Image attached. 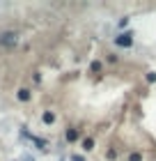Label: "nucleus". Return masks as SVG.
<instances>
[{
  "mask_svg": "<svg viewBox=\"0 0 156 161\" xmlns=\"http://www.w3.org/2000/svg\"><path fill=\"white\" fill-rule=\"evenodd\" d=\"M19 44V35L14 32V30H7L0 35V46H5V48H14Z\"/></svg>",
  "mask_w": 156,
  "mask_h": 161,
  "instance_id": "nucleus-1",
  "label": "nucleus"
},
{
  "mask_svg": "<svg viewBox=\"0 0 156 161\" xmlns=\"http://www.w3.org/2000/svg\"><path fill=\"white\" fill-rule=\"evenodd\" d=\"M115 44H117V46L129 48L131 44H133V35H131V32H122V35H117V37H115Z\"/></svg>",
  "mask_w": 156,
  "mask_h": 161,
  "instance_id": "nucleus-2",
  "label": "nucleus"
},
{
  "mask_svg": "<svg viewBox=\"0 0 156 161\" xmlns=\"http://www.w3.org/2000/svg\"><path fill=\"white\" fill-rule=\"evenodd\" d=\"M16 97H19V101H30V90H25V87H23V90H19Z\"/></svg>",
  "mask_w": 156,
  "mask_h": 161,
  "instance_id": "nucleus-3",
  "label": "nucleus"
},
{
  "mask_svg": "<svg viewBox=\"0 0 156 161\" xmlns=\"http://www.w3.org/2000/svg\"><path fill=\"white\" fill-rule=\"evenodd\" d=\"M41 120H44V124H53V122H55V115L51 113V111H46V113H44V118H41Z\"/></svg>",
  "mask_w": 156,
  "mask_h": 161,
  "instance_id": "nucleus-4",
  "label": "nucleus"
},
{
  "mask_svg": "<svg viewBox=\"0 0 156 161\" xmlns=\"http://www.w3.org/2000/svg\"><path fill=\"white\" fill-rule=\"evenodd\" d=\"M76 138H78V131L76 129H67V141L71 143V141H76Z\"/></svg>",
  "mask_w": 156,
  "mask_h": 161,
  "instance_id": "nucleus-5",
  "label": "nucleus"
},
{
  "mask_svg": "<svg viewBox=\"0 0 156 161\" xmlns=\"http://www.w3.org/2000/svg\"><path fill=\"white\" fill-rule=\"evenodd\" d=\"M92 145H94L92 138H85V141H83V150H92Z\"/></svg>",
  "mask_w": 156,
  "mask_h": 161,
  "instance_id": "nucleus-6",
  "label": "nucleus"
},
{
  "mask_svg": "<svg viewBox=\"0 0 156 161\" xmlns=\"http://www.w3.org/2000/svg\"><path fill=\"white\" fill-rule=\"evenodd\" d=\"M92 71H94V74H99V71H101V62L99 60H96V62H92V67H90Z\"/></svg>",
  "mask_w": 156,
  "mask_h": 161,
  "instance_id": "nucleus-7",
  "label": "nucleus"
},
{
  "mask_svg": "<svg viewBox=\"0 0 156 161\" xmlns=\"http://www.w3.org/2000/svg\"><path fill=\"white\" fill-rule=\"evenodd\" d=\"M129 161H143V157H140V154H138V152H133V154L129 157Z\"/></svg>",
  "mask_w": 156,
  "mask_h": 161,
  "instance_id": "nucleus-8",
  "label": "nucleus"
}]
</instances>
